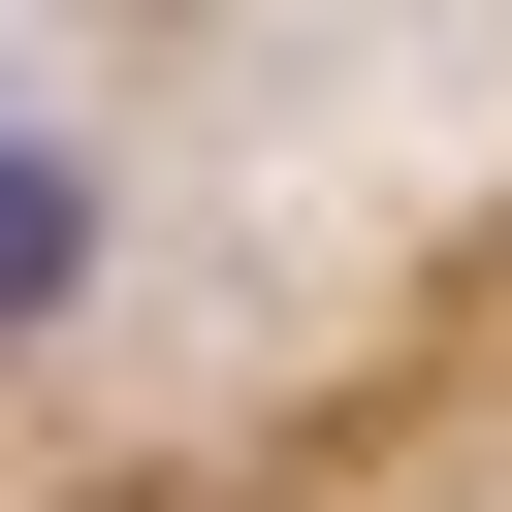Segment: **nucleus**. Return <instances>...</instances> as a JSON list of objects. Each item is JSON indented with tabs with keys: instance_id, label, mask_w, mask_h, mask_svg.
Instances as JSON below:
<instances>
[{
	"instance_id": "1",
	"label": "nucleus",
	"mask_w": 512,
	"mask_h": 512,
	"mask_svg": "<svg viewBox=\"0 0 512 512\" xmlns=\"http://www.w3.org/2000/svg\"><path fill=\"white\" fill-rule=\"evenodd\" d=\"M64 288H96V160H64V128H0V352H32Z\"/></svg>"
}]
</instances>
